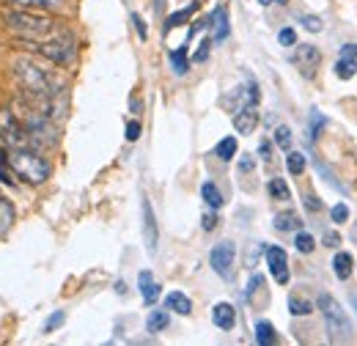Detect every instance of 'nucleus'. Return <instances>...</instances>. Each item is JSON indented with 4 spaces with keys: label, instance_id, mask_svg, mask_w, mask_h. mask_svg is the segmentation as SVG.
I'll return each instance as SVG.
<instances>
[{
    "label": "nucleus",
    "instance_id": "ddd939ff",
    "mask_svg": "<svg viewBox=\"0 0 357 346\" xmlns=\"http://www.w3.org/2000/svg\"><path fill=\"white\" fill-rule=\"evenodd\" d=\"M165 308L178 313V316H187V313H192V300L187 294H181V292H171L165 297Z\"/></svg>",
    "mask_w": 357,
    "mask_h": 346
},
{
    "label": "nucleus",
    "instance_id": "c9c22d12",
    "mask_svg": "<svg viewBox=\"0 0 357 346\" xmlns=\"http://www.w3.org/2000/svg\"><path fill=\"white\" fill-rule=\"evenodd\" d=\"M324 127V119L319 116V110H311V140L319 137V130Z\"/></svg>",
    "mask_w": 357,
    "mask_h": 346
},
{
    "label": "nucleus",
    "instance_id": "79ce46f5",
    "mask_svg": "<svg viewBox=\"0 0 357 346\" xmlns=\"http://www.w3.org/2000/svg\"><path fill=\"white\" fill-rule=\"evenodd\" d=\"M341 58H357V44H344L341 47Z\"/></svg>",
    "mask_w": 357,
    "mask_h": 346
},
{
    "label": "nucleus",
    "instance_id": "20e7f679",
    "mask_svg": "<svg viewBox=\"0 0 357 346\" xmlns=\"http://www.w3.org/2000/svg\"><path fill=\"white\" fill-rule=\"evenodd\" d=\"M17 77L22 80L25 91H31V93H39V96H55V93H61V80L52 72H47V69L31 63V61H25V58L17 61Z\"/></svg>",
    "mask_w": 357,
    "mask_h": 346
},
{
    "label": "nucleus",
    "instance_id": "473e14b6",
    "mask_svg": "<svg viewBox=\"0 0 357 346\" xmlns=\"http://www.w3.org/2000/svg\"><path fill=\"white\" fill-rule=\"evenodd\" d=\"M300 22H303V28L311 31V33H319V31H321V20H319L316 14H303Z\"/></svg>",
    "mask_w": 357,
    "mask_h": 346
},
{
    "label": "nucleus",
    "instance_id": "5701e85b",
    "mask_svg": "<svg viewBox=\"0 0 357 346\" xmlns=\"http://www.w3.org/2000/svg\"><path fill=\"white\" fill-rule=\"evenodd\" d=\"M212 22H215V42H223L225 36H228V14H225V8H218L215 14H212Z\"/></svg>",
    "mask_w": 357,
    "mask_h": 346
},
{
    "label": "nucleus",
    "instance_id": "49530a36",
    "mask_svg": "<svg viewBox=\"0 0 357 346\" xmlns=\"http://www.w3.org/2000/svg\"><path fill=\"white\" fill-rule=\"evenodd\" d=\"M261 157H264V160H272V157H269V143H267V140L261 143Z\"/></svg>",
    "mask_w": 357,
    "mask_h": 346
},
{
    "label": "nucleus",
    "instance_id": "4c0bfd02",
    "mask_svg": "<svg viewBox=\"0 0 357 346\" xmlns=\"http://www.w3.org/2000/svg\"><path fill=\"white\" fill-rule=\"evenodd\" d=\"M132 25H135V31H137V36L146 42V39H149V31H146V22L140 20V14H132Z\"/></svg>",
    "mask_w": 357,
    "mask_h": 346
},
{
    "label": "nucleus",
    "instance_id": "6ab92c4d",
    "mask_svg": "<svg viewBox=\"0 0 357 346\" xmlns=\"http://www.w3.org/2000/svg\"><path fill=\"white\" fill-rule=\"evenodd\" d=\"M195 11H198V3H190L187 8H181V11H176V14H171V17L165 20V31H174V28H178V25H184Z\"/></svg>",
    "mask_w": 357,
    "mask_h": 346
},
{
    "label": "nucleus",
    "instance_id": "412c9836",
    "mask_svg": "<svg viewBox=\"0 0 357 346\" xmlns=\"http://www.w3.org/2000/svg\"><path fill=\"white\" fill-rule=\"evenodd\" d=\"M11 225H14V206H11V201L0 198V236H6L11 231Z\"/></svg>",
    "mask_w": 357,
    "mask_h": 346
},
{
    "label": "nucleus",
    "instance_id": "423d86ee",
    "mask_svg": "<svg viewBox=\"0 0 357 346\" xmlns=\"http://www.w3.org/2000/svg\"><path fill=\"white\" fill-rule=\"evenodd\" d=\"M234 261H236V248H234V242H220V245H215L212 253H209L212 269H215L223 280H231V275H234Z\"/></svg>",
    "mask_w": 357,
    "mask_h": 346
},
{
    "label": "nucleus",
    "instance_id": "6e6552de",
    "mask_svg": "<svg viewBox=\"0 0 357 346\" xmlns=\"http://www.w3.org/2000/svg\"><path fill=\"white\" fill-rule=\"evenodd\" d=\"M267 264H269V272H272V278L280 283V286H286L289 283V256H286V250L283 248H278V245H272L267 248Z\"/></svg>",
    "mask_w": 357,
    "mask_h": 346
},
{
    "label": "nucleus",
    "instance_id": "de8ad7c7",
    "mask_svg": "<svg viewBox=\"0 0 357 346\" xmlns=\"http://www.w3.org/2000/svg\"><path fill=\"white\" fill-rule=\"evenodd\" d=\"M154 8H157V14H162V8H165V0H157V3H154Z\"/></svg>",
    "mask_w": 357,
    "mask_h": 346
},
{
    "label": "nucleus",
    "instance_id": "9d476101",
    "mask_svg": "<svg viewBox=\"0 0 357 346\" xmlns=\"http://www.w3.org/2000/svg\"><path fill=\"white\" fill-rule=\"evenodd\" d=\"M256 127H259V110H256V105L239 107L234 113V130L239 132V135H253Z\"/></svg>",
    "mask_w": 357,
    "mask_h": 346
},
{
    "label": "nucleus",
    "instance_id": "58836bf2",
    "mask_svg": "<svg viewBox=\"0 0 357 346\" xmlns=\"http://www.w3.org/2000/svg\"><path fill=\"white\" fill-rule=\"evenodd\" d=\"M305 209H308V212H321V201L308 193V195H305Z\"/></svg>",
    "mask_w": 357,
    "mask_h": 346
},
{
    "label": "nucleus",
    "instance_id": "a19ab883",
    "mask_svg": "<svg viewBox=\"0 0 357 346\" xmlns=\"http://www.w3.org/2000/svg\"><path fill=\"white\" fill-rule=\"evenodd\" d=\"M239 168H242V173H248V171H253L256 168V160L250 157V154H245L242 160H239Z\"/></svg>",
    "mask_w": 357,
    "mask_h": 346
},
{
    "label": "nucleus",
    "instance_id": "4468645a",
    "mask_svg": "<svg viewBox=\"0 0 357 346\" xmlns=\"http://www.w3.org/2000/svg\"><path fill=\"white\" fill-rule=\"evenodd\" d=\"M275 231H300L303 228V220L297 212H278L275 220H272Z\"/></svg>",
    "mask_w": 357,
    "mask_h": 346
},
{
    "label": "nucleus",
    "instance_id": "c03bdc74",
    "mask_svg": "<svg viewBox=\"0 0 357 346\" xmlns=\"http://www.w3.org/2000/svg\"><path fill=\"white\" fill-rule=\"evenodd\" d=\"M324 242H327V248H335L341 239H338V234H333V231H330V234H324Z\"/></svg>",
    "mask_w": 357,
    "mask_h": 346
},
{
    "label": "nucleus",
    "instance_id": "2eb2a0df",
    "mask_svg": "<svg viewBox=\"0 0 357 346\" xmlns=\"http://www.w3.org/2000/svg\"><path fill=\"white\" fill-rule=\"evenodd\" d=\"M333 269H335V278H338V280H347V278L352 275V269H355V259H352L349 253H335Z\"/></svg>",
    "mask_w": 357,
    "mask_h": 346
},
{
    "label": "nucleus",
    "instance_id": "f704fd0d",
    "mask_svg": "<svg viewBox=\"0 0 357 346\" xmlns=\"http://www.w3.org/2000/svg\"><path fill=\"white\" fill-rule=\"evenodd\" d=\"M278 39H280L283 47H294V44H297V33H294V28H283V31L278 33Z\"/></svg>",
    "mask_w": 357,
    "mask_h": 346
},
{
    "label": "nucleus",
    "instance_id": "39448f33",
    "mask_svg": "<svg viewBox=\"0 0 357 346\" xmlns=\"http://www.w3.org/2000/svg\"><path fill=\"white\" fill-rule=\"evenodd\" d=\"M33 47L58 66H66L77 52V42L69 31H55L52 36H47V42H33Z\"/></svg>",
    "mask_w": 357,
    "mask_h": 346
},
{
    "label": "nucleus",
    "instance_id": "0eeeda50",
    "mask_svg": "<svg viewBox=\"0 0 357 346\" xmlns=\"http://www.w3.org/2000/svg\"><path fill=\"white\" fill-rule=\"evenodd\" d=\"M294 63L300 66V72H303V77H316V69H319V63H321V52L313 47V44H300L297 47V52H294Z\"/></svg>",
    "mask_w": 357,
    "mask_h": 346
},
{
    "label": "nucleus",
    "instance_id": "dca6fc26",
    "mask_svg": "<svg viewBox=\"0 0 357 346\" xmlns=\"http://www.w3.org/2000/svg\"><path fill=\"white\" fill-rule=\"evenodd\" d=\"M256 344L261 346H272L278 344V333H275V327H272V322H256Z\"/></svg>",
    "mask_w": 357,
    "mask_h": 346
},
{
    "label": "nucleus",
    "instance_id": "9b49d317",
    "mask_svg": "<svg viewBox=\"0 0 357 346\" xmlns=\"http://www.w3.org/2000/svg\"><path fill=\"white\" fill-rule=\"evenodd\" d=\"M212 322L220 327V330H231L236 324V308L231 303H218L212 308Z\"/></svg>",
    "mask_w": 357,
    "mask_h": 346
},
{
    "label": "nucleus",
    "instance_id": "7c9ffc66",
    "mask_svg": "<svg viewBox=\"0 0 357 346\" xmlns=\"http://www.w3.org/2000/svg\"><path fill=\"white\" fill-rule=\"evenodd\" d=\"M63 322H66V313H63V310H55V313H52V316H50V319L45 322L42 333H52V330H58Z\"/></svg>",
    "mask_w": 357,
    "mask_h": 346
},
{
    "label": "nucleus",
    "instance_id": "f3484780",
    "mask_svg": "<svg viewBox=\"0 0 357 346\" xmlns=\"http://www.w3.org/2000/svg\"><path fill=\"white\" fill-rule=\"evenodd\" d=\"M168 324H171L168 310H151V313H149V322H146V330L157 336V333H162Z\"/></svg>",
    "mask_w": 357,
    "mask_h": 346
},
{
    "label": "nucleus",
    "instance_id": "393cba45",
    "mask_svg": "<svg viewBox=\"0 0 357 346\" xmlns=\"http://www.w3.org/2000/svg\"><path fill=\"white\" fill-rule=\"evenodd\" d=\"M335 75H338L341 80L355 77L357 75V58H341V61L335 63Z\"/></svg>",
    "mask_w": 357,
    "mask_h": 346
},
{
    "label": "nucleus",
    "instance_id": "cd10ccee",
    "mask_svg": "<svg viewBox=\"0 0 357 346\" xmlns=\"http://www.w3.org/2000/svg\"><path fill=\"white\" fill-rule=\"evenodd\" d=\"M17 6H25V8H61L66 0H11Z\"/></svg>",
    "mask_w": 357,
    "mask_h": 346
},
{
    "label": "nucleus",
    "instance_id": "a878e982",
    "mask_svg": "<svg viewBox=\"0 0 357 346\" xmlns=\"http://www.w3.org/2000/svg\"><path fill=\"white\" fill-rule=\"evenodd\" d=\"M305 165H308L305 154H300V151H289V157H286V168H289V173L300 176V173L305 171Z\"/></svg>",
    "mask_w": 357,
    "mask_h": 346
},
{
    "label": "nucleus",
    "instance_id": "4be33fe9",
    "mask_svg": "<svg viewBox=\"0 0 357 346\" xmlns=\"http://www.w3.org/2000/svg\"><path fill=\"white\" fill-rule=\"evenodd\" d=\"M267 190L272 195V201H289L291 198V190H289V184L283 179H269Z\"/></svg>",
    "mask_w": 357,
    "mask_h": 346
},
{
    "label": "nucleus",
    "instance_id": "72a5a7b5",
    "mask_svg": "<svg viewBox=\"0 0 357 346\" xmlns=\"http://www.w3.org/2000/svg\"><path fill=\"white\" fill-rule=\"evenodd\" d=\"M316 171L321 173V176H324V179H327V181H330L335 190H344V184H341V181L333 176V171H330V168H324V163H321V160H316Z\"/></svg>",
    "mask_w": 357,
    "mask_h": 346
},
{
    "label": "nucleus",
    "instance_id": "c756f323",
    "mask_svg": "<svg viewBox=\"0 0 357 346\" xmlns=\"http://www.w3.org/2000/svg\"><path fill=\"white\" fill-rule=\"evenodd\" d=\"M275 143H278L280 149H286V151L291 149V130H289L286 124H280V127L275 130Z\"/></svg>",
    "mask_w": 357,
    "mask_h": 346
},
{
    "label": "nucleus",
    "instance_id": "f8f14e48",
    "mask_svg": "<svg viewBox=\"0 0 357 346\" xmlns=\"http://www.w3.org/2000/svg\"><path fill=\"white\" fill-rule=\"evenodd\" d=\"M137 286H140L143 303L146 305L157 303V297H160V283H154V278H151V272H149V269H143V272L137 275Z\"/></svg>",
    "mask_w": 357,
    "mask_h": 346
},
{
    "label": "nucleus",
    "instance_id": "e433bc0d",
    "mask_svg": "<svg viewBox=\"0 0 357 346\" xmlns=\"http://www.w3.org/2000/svg\"><path fill=\"white\" fill-rule=\"evenodd\" d=\"M209 47H212V39H204V42H201V50L192 55V61H195V63L206 61V58H209Z\"/></svg>",
    "mask_w": 357,
    "mask_h": 346
},
{
    "label": "nucleus",
    "instance_id": "f257e3e1",
    "mask_svg": "<svg viewBox=\"0 0 357 346\" xmlns=\"http://www.w3.org/2000/svg\"><path fill=\"white\" fill-rule=\"evenodd\" d=\"M6 165H11V171L17 173L22 181L28 184H45L50 179V163H47L42 154L31 151L28 146H20V149H11L8 157H6Z\"/></svg>",
    "mask_w": 357,
    "mask_h": 346
},
{
    "label": "nucleus",
    "instance_id": "3c124183",
    "mask_svg": "<svg viewBox=\"0 0 357 346\" xmlns=\"http://www.w3.org/2000/svg\"><path fill=\"white\" fill-rule=\"evenodd\" d=\"M352 239H355V242H357V225H355V228H352Z\"/></svg>",
    "mask_w": 357,
    "mask_h": 346
},
{
    "label": "nucleus",
    "instance_id": "1a4fd4ad",
    "mask_svg": "<svg viewBox=\"0 0 357 346\" xmlns=\"http://www.w3.org/2000/svg\"><path fill=\"white\" fill-rule=\"evenodd\" d=\"M143 239H146V250L154 256L160 234H157V217H154V209H151L149 198H143Z\"/></svg>",
    "mask_w": 357,
    "mask_h": 346
},
{
    "label": "nucleus",
    "instance_id": "8fccbe9b",
    "mask_svg": "<svg viewBox=\"0 0 357 346\" xmlns=\"http://www.w3.org/2000/svg\"><path fill=\"white\" fill-rule=\"evenodd\" d=\"M259 3H261V6H272V0H259Z\"/></svg>",
    "mask_w": 357,
    "mask_h": 346
},
{
    "label": "nucleus",
    "instance_id": "37998d69",
    "mask_svg": "<svg viewBox=\"0 0 357 346\" xmlns=\"http://www.w3.org/2000/svg\"><path fill=\"white\" fill-rule=\"evenodd\" d=\"M215 228H218V217L204 215V231H215Z\"/></svg>",
    "mask_w": 357,
    "mask_h": 346
},
{
    "label": "nucleus",
    "instance_id": "603ef678",
    "mask_svg": "<svg viewBox=\"0 0 357 346\" xmlns=\"http://www.w3.org/2000/svg\"><path fill=\"white\" fill-rule=\"evenodd\" d=\"M272 3H289V0H272Z\"/></svg>",
    "mask_w": 357,
    "mask_h": 346
},
{
    "label": "nucleus",
    "instance_id": "09e8293b",
    "mask_svg": "<svg viewBox=\"0 0 357 346\" xmlns=\"http://www.w3.org/2000/svg\"><path fill=\"white\" fill-rule=\"evenodd\" d=\"M352 308H355V310H357V292H355V294H352Z\"/></svg>",
    "mask_w": 357,
    "mask_h": 346
},
{
    "label": "nucleus",
    "instance_id": "a18cd8bd",
    "mask_svg": "<svg viewBox=\"0 0 357 346\" xmlns=\"http://www.w3.org/2000/svg\"><path fill=\"white\" fill-rule=\"evenodd\" d=\"M3 165H6V157H0V181L3 184H11V179H8V173L3 171Z\"/></svg>",
    "mask_w": 357,
    "mask_h": 346
},
{
    "label": "nucleus",
    "instance_id": "f03ea898",
    "mask_svg": "<svg viewBox=\"0 0 357 346\" xmlns=\"http://www.w3.org/2000/svg\"><path fill=\"white\" fill-rule=\"evenodd\" d=\"M319 310L324 316V327H327V338L333 344H344L352 338V322L347 316V310L341 308V303L333 294H319Z\"/></svg>",
    "mask_w": 357,
    "mask_h": 346
},
{
    "label": "nucleus",
    "instance_id": "bb28decb",
    "mask_svg": "<svg viewBox=\"0 0 357 346\" xmlns=\"http://www.w3.org/2000/svg\"><path fill=\"white\" fill-rule=\"evenodd\" d=\"M294 248H297L303 256H308V253L316 250V239H313L308 231H300V234L294 236Z\"/></svg>",
    "mask_w": 357,
    "mask_h": 346
},
{
    "label": "nucleus",
    "instance_id": "aec40b11",
    "mask_svg": "<svg viewBox=\"0 0 357 346\" xmlns=\"http://www.w3.org/2000/svg\"><path fill=\"white\" fill-rule=\"evenodd\" d=\"M215 157H220L223 163H228V160H234V157H236V137H234V135L223 137V140L215 146Z\"/></svg>",
    "mask_w": 357,
    "mask_h": 346
},
{
    "label": "nucleus",
    "instance_id": "a211bd4d",
    "mask_svg": "<svg viewBox=\"0 0 357 346\" xmlns=\"http://www.w3.org/2000/svg\"><path fill=\"white\" fill-rule=\"evenodd\" d=\"M201 195H204L206 206H212V209H220V206H223V193L215 187V181H204V187H201Z\"/></svg>",
    "mask_w": 357,
    "mask_h": 346
},
{
    "label": "nucleus",
    "instance_id": "7ed1b4c3",
    "mask_svg": "<svg viewBox=\"0 0 357 346\" xmlns=\"http://www.w3.org/2000/svg\"><path fill=\"white\" fill-rule=\"evenodd\" d=\"M6 25L11 31H17L20 36L31 39V42H39L45 36H52L58 28V22L52 17H45V14H31V11H11L6 14Z\"/></svg>",
    "mask_w": 357,
    "mask_h": 346
},
{
    "label": "nucleus",
    "instance_id": "ea45409f",
    "mask_svg": "<svg viewBox=\"0 0 357 346\" xmlns=\"http://www.w3.org/2000/svg\"><path fill=\"white\" fill-rule=\"evenodd\" d=\"M140 137V121H130L127 124V140H137Z\"/></svg>",
    "mask_w": 357,
    "mask_h": 346
},
{
    "label": "nucleus",
    "instance_id": "2f4dec72",
    "mask_svg": "<svg viewBox=\"0 0 357 346\" xmlns=\"http://www.w3.org/2000/svg\"><path fill=\"white\" fill-rule=\"evenodd\" d=\"M330 217H333V223L344 225V223L349 220V206H347V204H335V206L330 209Z\"/></svg>",
    "mask_w": 357,
    "mask_h": 346
},
{
    "label": "nucleus",
    "instance_id": "c85d7f7f",
    "mask_svg": "<svg viewBox=\"0 0 357 346\" xmlns=\"http://www.w3.org/2000/svg\"><path fill=\"white\" fill-rule=\"evenodd\" d=\"M289 310L294 316H308V313H313V305L303 297H289Z\"/></svg>",
    "mask_w": 357,
    "mask_h": 346
},
{
    "label": "nucleus",
    "instance_id": "b1692460",
    "mask_svg": "<svg viewBox=\"0 0 357 346\" xmlns=\"http://www.w3.org/2000/svg\"><path fill=\"white\" fill-rule=\"evenodd\" d=\"M171 66H174V72H176V75H184V72L190 69V61H187V47H184V44H181L178 50H174V52H171Z\"/></svg>",
    "mask_w": 357,
    "mask_h": 346
}]
</instances>
